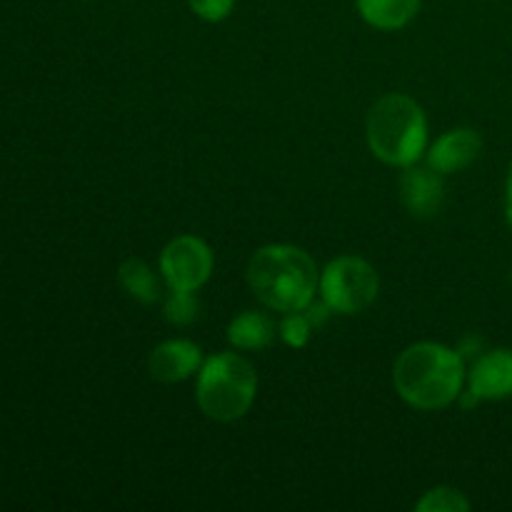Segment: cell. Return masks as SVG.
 I'll list each match as a JSON object with an SVG mask.
<instances>
[{
    "mask_svg": "<svg viewBox=\"0 0 512 512\" xmlns=\"http://www.w3.org/2000/svg\"><path fill=\"white\" fill-rule=\"evenodd\" d=\"M313 323H310V318L305 315V310H295V313H283V318H280L278 323V335L280 340H283L288 348H305V345L310 343V338H313Z\"/></svg>",
    "mask_w": 512,
    "mask_h": 512,
    "instance_id": "cell-16",
    "label": "cell"
},
{
    "mask_svg": "<svg viewBox=\"0 0 512 512\" xmlns=\"http://www.w3.org/2000/svg\"><path fill=\"white\" fill-rule=\"evenodd\" d=\"M118 280L120 285H123L125 293H128V298H133L135 303L140 305H155L160 300V295H163L160 278L155 275V270L140 258L123 260L118 268Z\"/></svg>",
    "mask_w": 512,
    "mask_h": 512,
    "instance_id": "cell-13",
    "label": "cell"
},
{
    "mask_svg": "<svg viewBox=\"0 0 512 512\" xmlns=\"http://www.w3.org/2000/svg\"><path fill=\"white\" fill-rule=\"evenodd\" d=\"M258 398V373L240 353L210 355L203 360L195 380V403L205 418L215 423H235L245 418Z\"/></svg>",
    "mask_w": 512,
    "mask_h": 512,
    "instance_id": "cell-4",
    "label": "cell"
},
{
    "mask_svg": "<svg viewBox=\"0 0 512 512\" xmlns=\"http://www.w3.org/2000/svg\"><path fill=\"white\" fill-rule=\"evenodd\" d=\"M360 18L375 30H400L420 13V0H355Z\"/></svg>",
    "mask_w": 512,
    "mask_h": 512,
    "instance_id": "cell-12",
    "label": "cell"
},
{
    "mask_svg": "<svg viewBox=\"0 0 512 512\" xmlns=\"http://www.w3.org/2000/svg\"><path fill=\"white\" fill-rule=\"evenodd\" d=\"M418 512H468L470 500L465 498L463 490L453 485H438V488L425 490L423 498L415 503Z\"/></svg>",
    "mask_w": 512,
    "mask_h": 512,
    "instance_id": "cell-14",
    "label": "cell"
},
{
    "mask_svg": "<svg viewBox=\"0 0 512 512\" xmlns=\"http://www.w3.org/2000/svg\"><path fill=\"white\" fill-rule=\"evenodd\" d=\"M245 278L258 303L273 313L305 310L320 290V270L313 255L290 243H273L255 250Z\"/></svg>",
    "mask_w": 512,
    "mask_h": 512,
    "instance_id": "cell-2",
    "label": "cell"
},
{
    "mask_svg": "<svg viewBox=\"0 0 512 512\" xmlns=\"http://www.w3.org/2000/svg\"><path fill=\"white\" fill-rule=\"evenodd\" d=\"M380 295V278L360 255H338L320 270V298L338 315H358Z\"/></svg>",
    "mask_w": 512,
    "mask_h": 512,
    "instance_id": "cell-5",
    "label": "cell"
},
{
    "mask_svg": "<svg viewBox=\"0 0 512 512\" xmlns=\"http://www.w3.org/2000/svg\"><path fill=\"white\" fill-rule=\"evenodd\" d=\"M213 250L198 235H178L160 253V278L168 290L198 293L213 275Z\"/></svg>",
    "mask_w": 512,
    "mask_h": 512,
    "instance_id": "cell-6",
    "label": "cell"
},
{
    "mask_svg": "<svg viewBox=\"0 0 512 512\" xmlns=\"http://www.w3.org/2000/svg\"><path fill=\"white\" fill-rule=\"evenodd\" d=\"M188 8L205 23H223L233 13L235 0H188Z\"/></svg>",
    "mask_w": 512,
    "mask_h": 512,
    "instance_id": "cell-17",
    "label": "cell"
},
{
    "mask_svg": "<svg viewBox=\"0 0 512 512\" xmlns=\"http://www.w3.org/2000/svg\"><path fill=\"white\" fill-rule=\"evenodd\" d=\"M275 335H278V325L268 313H260V310H245L235 315L228 325V343L245 353L270 348Z\"/></svg>",
    "mask_w": 512,
    "mask_h": 512,
    "instance_id": "cell-11",
    "label": "cell"
},
{
    "mask_svg": "<svg viewBox=\"0 0 512 512\" xmlns=\"http://www.w3.org/2000/svg\"><path fill=\"white\" fill-rule=\"evenodd\" d=\"M200 365H203L200 345L193 343V340L173 338L155 345L148 358V373L155 383L173 385L193 378L200 370Z\"/></svg>",
    "mask_w": 512,
    "mask_h": 512,
    "instance_id": "cell-9",
    "label": "cell"
},
{
    "mask_svg": "<svg viewBox=\"0 0 512 512\" xmlns=\"http://www.w3.org/2000/svg\"><path fill=\"white\" fill-rule=\"evenodd\" d=\"M465 383L468 368L460 350L433 340L408 345L393 363L395 393L405 405L423 413L458 403Z\"/></svg>",
    "mask_w": 512,
    "mask_h": 512,
    "instance_id": "cell-1",
    "label": "cell"
},
{
    "mask_svg": "<svg viewBox=\"0 0 512 512\" xmlns=\"http://www.w3.org/2000/svg\"><path fill=\"white\" fill-rule=\"evenodd\" d=\"M483 150V138L473 128H453L440 135L425 153L430 168H435L443 175H453L465 170L478 160Z\"/></svg>",
    "mask_w": 512,
    "mask_h": 512,
    "instance_id": "cell-10",
    "label": "cell"
},
{
    "mask_svg": "<svg viewBox=\"0 0 512 512\" xmlns=\"http://www.w3.org/2000/svg\"><path fill=\"white\" fill-rule=\"evenodd\" d=\"M200 313V303L195 293L190 290H168L163 303V318L175 328H185V325L195 323Z\"/></svg>",
    "mask_w": 512,
    "mask_h": 512,
    "instance_id": "cell-15",
    "label": "cell"
},
{
    "mask_svg": "<svg viewBox=\"0 0 512 512\" xmlns=\"http://www.w3.org/2000/svg\"><path fill=\"white\" fill-rule=\"evenodd\" d=\"M428 115L405 93H385L365 115V140L380 163L408 168L428 153Z\"/></svg>",
    "mask_w": 512,
    "mask_h": 512,
    "instance_id": "cell-3",
    "label": "cell"
},
{
    "mask_svg": "<svg viewBox=\"0 0 512 512\" xmlns=\"http://www.w3.org/2000/svg\"><path fill=\"white\" fill-rule=\"evenodd\" d=\"M465 385L478 403L512 398V350L495 348L480 355L468 368Z\"/></svg>",
    "mask_w": 512,
    "mask_h": 512,
    "instance_id": "cell-8",
    "label": "cell"
},
{
    "mask_svg": "<svg viewBox=\"0 0 512 512\" xmlns=\"http://www.w3.org/2000/svg\"><path fill=\"white\" fill-rule=\"evenodd\" d=\"M398 198L413 218H435L445 205V175L430 165H408L398 180Z\"/></svg>",
    "mask_w": 512,
    "mask_h": 512,
    "instance_id": "cell-7",
    "label": "cell"
}]
</instances>
